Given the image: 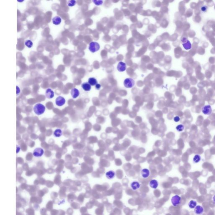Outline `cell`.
Returning a JSON list of instances; mask_svg holds the SVG:
<instances>
[{
    "label": "cell",
    "instance_id": "9",
    "mask_svg": "<svg viewBox=\"0 0 215 215\" xmlns=\"http://www.w3.org/2000/svg\"><path fill=\"white\" fill-rule=\"evenodd\" d=\"M117 69L120 72H124L126 68V64L123 62H119L117 67Z\"/></svg>",
    "mask_w": 215,
    "mask_h": 215
},
{
    "label": "cell",
    "instance_id": "5",
    "mask_svg": "<svg viewBox=\"0 0 215 215\" xmlns=\"http://www.w3.org/2000/svg\"><path fill=\"white\" fill-rule=\"evenodd\" d=\"M44 153V150L40 147H37L34 150L33 155L36 157H41Z\"/></svg>",
    "mask_w": 215,
    "mask_h": 215
},
{
    "label": "cell",
    "instance_id": "4",
    "mask_svg": "<svg viewBox=\"0 0 215 215\" xmlns=\"http://www.w3.org/2000/svg\"><path fill=\"white\" fill-rule=\"evenodd\" d=\"M135 81L131 78H127L125 79L124 82V84L125 87L128 88H132L135 85Z\"/></svg>",
    "mask_w": 215,
    "mask_h": 215
},
{
    "label": "cell",
    "instance_id": "27",
    "mask_svg": "<svg viewBox=\"0 0 215 215\" xmlns=\"http://www.w3.org/2000/svg\"><path fill=\"white\" fill-rule=\"evenodd\" d=\"M173 120H174V121H175V122H178V121H180V118L178 116H176V117L174 118Z\"/></svg>",
    "mask_w": 215,
    "mask_h": 215
},
{
    "label": "cell",
    "instance_id": "16",
    "mask_svg": "<svg viewBox=\"0 0 215 215\" xmlns=\"http://www.w3.org/2000/svg\"><path fill=\"white\" fill-rule=\"evenodd\" d=\"M194 213L197 215L202 214L204 212V208L200 205H198L195 208Z\"/></svg>",
    "mask_w": 215,
    "mask_h": 215
},
{
    "label": "cell",
    "instance_id": "2",
    "mask_svg": "<svg viewBox=\"0 0 215 215\" xmlns=\"http://www.w3.org/2000/svg\"><path fill=\"white\" fill-rule=\"evenodd\" d=\"M100 46L98 42H92L89 44V49L91 52H96L100 49Z\"/></svg>",
    "mask_w": 215,
    "mask_h": 215
},
{
    "label": "cell",
    "instance_id": "13",
    "mask_svg": "<svg viewBox=\"0 0 215 215\" xmlns=\"http://www.w3.org/2000/svg\"><path fill=\"white\" fill-rule=\"evenodd\" d=\"M115 172L112 170L107 172L105 173V176L107 178L110 180L113 179L115 177Z\"/></svg>",
    "mask_w": 215,
    "mask_h": 215
},
{
    "label": "cell",
    "instance_id": "10",
    "mask_svg": "<svg viewBox=\"0 0 215 215\" xmlns=\"http://www.w3.org/2000/svg\"><path fill=\"white\" fill-rule=\"evenodd\" d=\"M141 174L143 178H147L150 175V171L147 168H144L141 170Z\"/></svg>",
    "mask_w": 215,
    "mask_h": 215
},
{
    "label": "cell",
    "instance_id": "6",
    "mask_svg": "<svg viewBox=\"0 0 215 215\" xmlns=\"http://www.w3.org/2000/svg\"><path fill=\"white\" fill-rule=\"evenodd\" d=\"M182 41L183 42L182 45L184 48L187 50H188L191 48L192 45L189 41L187 39L184 38L182 40Z\"/></svg>",
    "mask_w": 215,
    "mask_h": 215
},
{
    "label": "cell",
    "instance_id": "28",
    "mask_svg": "<svg viewBox=\"0 0 215 215\" xmlns=\"http://www.w3.org/2000/svg\"><path fill=\"white\" fill-rule=\"evenodd\" d=\"M207 9H208V8H207L206 6H203L202 7L201 10H202L203 11H206L207 10Z\"/></svg>",
    "mask_w": 215,
    "mask_h": 215
},
{
    "label": "cell",
    "instance_id": "20",
    "mask_svg": "<svg viewBox=\"0 0 215 215\" xmlns=\"http://www.w3.org/2000/svg\"><path fill=\"white\" fill-rule=\"evenodd\" d=\"M62 134L63 133H62V130H60V129H56V130H55V131H54V133H53V135L56 137H59L62 136Z\"/></svg>",
    "mask_w": 215,
    "mask_h": 215
},
{
    "label": "cell",
    "instance_id": "14",
    "mask_svg": "<svg viewBox=\"0 0 215 215\" xmlns=\"http://www.w3.org/2000/svg\"><path fill=\"white\" fill-rule=\"evenodd\" d=\"M71 94L73 98H77L79 95V90L75 88H73L71 91Z\"/></svg>",
    "mask_w": 215,
    "mask_h": 215
},
{
    "label": "cell",
    "instance_id": "31",
    "mask_svg": "<svg viewBox=\"0 0 215 215\" xmlns=\"http://www.w3.org/2000/svg\"><path fill=\"white\" fill-rule=\"evenodd\" d=\"M213 201L214 203L215 204V195L213 196Z\"/></svg>",
    "mask_w": 215,
    "mask_h": 215
},
{
    "label": "cell",
    "instance_id": "19",
    "mask_svg": "<svg viewBox=\"0 0 215 215\" xmlns=\"http://www.w3.org/2000/svg\"><path fill=\"white\" fill-rule=\"evenodd\" d=\"M88 83L91 86L96 85L98 84V81L94 78L91 77L88 79Z\"/></svg>",
    "mask_w": 215,
    "mask_h": 215
},
{
    "label": "cell",
    "instance_id": "23",
    "mask_svg": "<svg viewBox=\"0 0 215 215\" xmlns=\"http://www.w3.org/2000/svg\"><path fill=\"white\" fill-rule=\"evenodd\" d=\"M201 160V157L199 155H196L193 158V162L194 163H198Z\"/></svg>",
    "mask_w": 215,
    "mask_h": 215
},
{
    "label": "cell",
    "instance_id": "18",
    "mask_svg": "<svg viewBox=\"0 0 215 215\" xmlns=\"http://www.w3.org/2000/svg\"><path fill=\"white\" fill-rule=\"evenodd\" d=\"M52 21L54 25H58L61 23V19L59 16H56L52 19Z\"/></svg>",
    "mask_w": 215,
    "mask_h": 215
},
{
    "label": "cell",
    "instance_id": "17",
    "mask_svg": "<svg viewBox=\"0 0 215 215\" xmlns=\"http://www.w3.org/2000/svg\"><path fill=\"white\" fill-rule=\"evenodd\" d=\"M82 88L84 91H89L91 89V86L88 82H84L82 84Z\"/></svg>",
    "mask_w": 215,
    "mask_h": 215
},
{
    "label": "cell",
    "instance_id": "29",
    "mask_svg": "<svg viewBox=\"0 0 215 215\" xmlns=\"http://www.w3.org/2000/svg\"><path fill=\"white\" fill-rule=\"evenodd\" d=\"M100 87H101V85H100V84H98L96 85V88L97 89H99L100 88Z\"/></svg>",
    "mask_w": 215,
    "mask_h": 215
},
{
    "label": "cell",
    "instance_id": "12",
    "mask_svg": "<svg viewBox=\"0 0 215 215\" xmlns=\"http://www.w3.org/2000/svg\"><path fill=\"white\" fill-rule=\"evenodd\" d=\"M158 184H159L158 182H157V180L156 179H152L149 182V185L150 187L153 189L157 188Z\"/></svg>",
    "mask_w": 215,
    "mask_h": 215
},
{
    "label": "cell",
    "instance_id": "25",
    "mask_svg": "<svg viewBox=\"0 0 215 215\" xmlns=\"http://www.w3.org/2000/svg\"><path fill=\"white\" fill-rule=\"evenodd\" d=\"M184 126L182 124H179L176 127V129L178 131H182L184 130Z\"/></svg>",
    "mask_w": 215,
    "mask_h": 215
},
{
    "label": "cell",
    "instance_id": "8",
    "mask_svg": "<svg viewBox=\"0 0 215 215\" xmlns=\"http://www.w3.org/2000/svg\"><path fill=\"white\" fill-rule=\"evenodd\" d=\"M212 108L210 105H206L202 108V112L205 115H210L212 113Z\"/></svg>",
    "mask_w": 215,
    "mask_h": 215
},
{
    "label": "cell",
    "instance_id": "26",
    "mask_svg": "<svg viewBox=\"0 0 215 215\" xmlns=\"http://www.w3.org/2000/svg\"><path fill=\"white\" fill-rule=\"evenodd\" d=\"M93 2L96 5H101L103 3V1H100H100L99 0H98V1H97V0H93Z\"/></svg>",
    "mask_w": 215,
    "mask_h": 215
},
{
    "label": "cell",
    "instance_id": "7",
    "mask_svg": "<svg viewBox=\"0 0 215 215\" xmlns=\"http://www.w3.org/2000/svg\"><path fill=\"white\" fill-rule=\"evenodd\" d=\"M66 100L62 96H58L56 100V104L58 106H62L65 104Z\"/></svg>",
    "mask_w": 215,
    "mask_h": 215
},
{
    "label": "cell",
    "instance_id": "11",
    "mask_svg": "<svg viewBox=\"0 0 215 215\" xmlns=\"http://www.w3.org/2000/svg\"><path fill=\"white\" fill-rule=\"evenodd\" d=\"M46 98L48 99L53 98L54 96V93L52 89L48 88L46 89Z\"/></svg>",
    "mask_w": 215,
    "mask_h": 215
},
{
    "label": "cell",
    "instance_id": "3",
    "mask_svg": "<svg viewBox=\"0 0 215 215\" xmlns=\"http://www.w3.org/2000/svg\"><path fill=\"white\" fill-rule=\"evenodd\" d=\"M181 198L180 196L176 195L173 196L171 198V202L173 206L177 207L181 203Z\"/></svg>",
    "mask_w": 215,
    "mask_h": 215
},
{
    "label": "cell",
    "instance_id": "15",
    "mask_svg": "<svg viewBox=\"0 0 215 215\" xmlns=\"http://www.w3.org/2000/svg\"><path fill=\"white\" fill-rule=\"evenodd\" d=\"M140 187V184L137 181H134L131 184V187L133 190H136Z\"/></svg>",
    "mask_w": 215,
    "mask_h": 215
},
{
    "label": "cell",
    "instance_id": "24",
    "mask_svg": "<svg viewBox=\"0 0 215 215\" xmlns=\"http://www.w3.org/2000/svg\"><path fill=\"white\" fill-rule=\"evenodd\" d=\"M76 1L74 0H70L67 1V5L69 7H72L75 5Z\"/></svg>",
    "mask_w": 215,
    "mask_h": 215
},
{
    "label": "cell",
    "instance_id": "22",
    "mask_svg": "<svg viewBox=\"0 0 215 215\" xmlns=\"http://www.w3.org/2000/svg\"><path fill=\"white\" fill-rule=\"evenodd\" d=\"M25 45L28 48H31L33 46V42L31 40H26L25 42Z\"/></svg>",
    "mask_w": 215,
    "mask_h": 215
},
{
    "label": "cell",
    "instance_id": "21",
    "mask_svg": "<svg viewBox=\"0 0 215 215\" xmlns=\"http://www.w3.org/2000/svg\"><path fill=\"white\" fill-rule=\"evenodd\" d=\"M188 205L190 208L191 209H193L197 206V202H196V201L192 200L189 202L188 203Z\"/></svg>",
    "mask_w": 215,
    "mask_h": 215
},
{
    "label": "cell",
    "instance_id": "30",
    "mask_svg": "<svg viewBox=\"0 0 215 215\" xmlns=\"http://www.w3.org/2000/svg\"><path fill=\"white\" fill-rule=\"evenodd\" d=\"M16 89H17V94H19V93H20V89L18 86H16Z\"/></svg>",
    "mask_w": 215,
    "mask_h": 215
},
{
    "label": "cell",
    "instance_id": "1",
    "mask_svg": "<svg viewBox=\"0 0 215 215\" xmlns=\"http://www.w3.org/2000/svg\"><path fill=\"white\" fill-rule=\"evenodd\" d=\"M45 110L46 107L41 103H37L35 105L33 108L34 111L37 115H42L45 112Z\"/></svg>",
    "mask_w": 215,
    "mask_h": 215
}]
</instances>
